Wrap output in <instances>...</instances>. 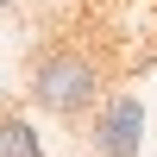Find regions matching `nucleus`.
Returning a JSON list of instances; mask_svg holds the SVG:
<instances>
[{
    "instance_id": "1",
    "label": "nucleus",
    "mask_w": 157,
    "mask_h": 157,
    "mask_svg": "<svg viewBox=\"0 0 157 157\" xmlns=\"http://www.w3.org/2000/svg\"><path fill=\"white\" fill-rule=\"evenodd\" d=\"M32 101L44 113H88L101 101V69H94V57H82V50H69V44H57V50H44V57L32 63Z\"/></svg>"
},
{
    "instance_id": "2",
    "label": "nucleus",
    "mask_w": 157,
    "mask_h": 157,
    "mask_svg": "<svg viewBox=\"0 0 157 157\" xmlns=\"http://www.w3.org/2000/svg\"><path fill=\"white\" fill-rule=\"evenodd\" d=\"M0 157H44L38 132L19 120V113H6V120H0Z\"/></svg>"
},
{
    "instance_id": "3",
    "label": "nucleus",
    "mask_w": 157,
    "mask_h": 157,
    "mask_svg": "<svg viewBox=\"0 0 157 157\" xmlns=\"http://www.w3.org/2000/svg\"><path fill=\"white\" fill-rule=\"evenodd\" d=\"M0 6H6V0H0Z\"/></svg>"
}]
</instances>
